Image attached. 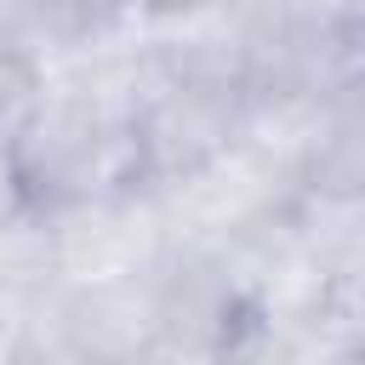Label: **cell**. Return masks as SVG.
<instances>
[{"mask_svg": "<svg viewBox=\"0 0 365 365\" xmlns=\"http://www.w3.org/2000/svg\"><path fill=\"white\" fill-rule=\"evenodd\" d=\"M17 194L29 222H63L74 211L131 200L143 188L125 108L97 97H51L29 114V125L6 143Z\"/></svg>", "mask_w": 365, "mask_h": 365, "instance_id": "cell-1", "label": "cell"}, {"mask_svg": "<svg viewBox=\"0 0 365 365\" xmlns=\"http://www.w3.org/2000/svg\"><path fill=\"white\" fill-rule=\"evenodd\" d=\"M108 6H120V11H137V17H188V11H205L211 0H108Z\"/></svg>", "mask_w": 365, "mask_h": 365, "instance_id": "cell-5", "label": "cell"}, {"mask_svg": "<svg viewBox=\"0 0 365 365\" xmlns=\"http://www.w3.org/2000/svg\"><path fill=\"white\" fill-rule=\"evenodd\" d=\"M46 103V74H40V63L23 51V46H11V40H0V148L29 125V114Z\"/></svg>", "mask_w": 365, "mask_h": 365, "instance_id": "cell-3", "label": "cell"}, {"mask_svg": "<svg viewBox=\"0 0 365 365\" xmlns=\"http://www.w3.org/2000/svg\"><path fill=\"white\" fill-rule=\"evenodd\" d=\"M17 228H34V222H29V211H23V194H17V177H11V160H6V148H0V240L17 234Z\"/></svg>", "mask_w": 365, "mask_h": 365, "instance_id": "cell-4", "label": "cell"}, {"mask_svg": "<svg viewBox=\"0 0 365 365\" xmlns=\"http://www.w3.org/2000/svg\"><path fill=\"white\" fill-rule=\"evenodd\" d=\"M257 91L228 68H177L125 103L143 188H188L228 165L251 131Z\"/></svg>", "mask_w": 365, "mask_h": 365, "instance_id": "cell-2", "label": "cell"}]
</instances>
